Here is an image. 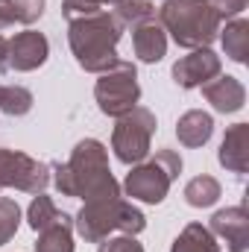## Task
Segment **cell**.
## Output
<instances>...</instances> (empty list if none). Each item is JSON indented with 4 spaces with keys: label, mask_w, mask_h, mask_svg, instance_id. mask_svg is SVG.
<instances>
[{
    "label": "cell",
    "mask_w": 249,
    "mask_h": 252,
    "mask_svg": "<svg viewBox=\"0 0 249 252\" xmlns=\"http://www.w3.org/2000/svg\"><path fill=\"white\" fill-rule=\"evenodd\" d=\"M109 3H112V0H64L62 15L67 18V24H70V21H76V18H85V15H94V12L106 9Z\"/></svg>",
    "instance_id": "d4e9b609"
},
{
    "label": "cell",
    "mask_w": 249,
    "mask_h": 252,
    "mask_svg": "<svg viewBox=\"0 0 249 252\" xmlns=\"http://www.w3.org/2000/svg\"><path fill=\"white\" fill-rule=\"evenodd\" d=\"M97 252H144V247L138 244L135 235H118V238L100 241V250Z\"/></svg>",
    "instance_id": "484cf974"
},
{
    "label": "cell",
    "mask_w": 249,
    "mask_h": 252,
    "mask_svg": "<svg viewBox=\"0 0 249 252\" xmlns=\"http://www.w3.org/2000/svg\"><path fill=\"white\" fill-rule=\"evenodd\" d=\"M21 226V205L12 196H0V247L15 238Z\"/></svg>",
    "instance_id": "603a6c76"
},
{
    "label": "cell",
    "mask_w": 249,
    "mask_h": 252,
    "mask_svg": "<svg viewBox=\"0 0 249 252\" xmlns=\"http://www.w3.org/2000/svg\"><path fill=\"white\" fill-rule=\"evenodd\" d=\"M47 56H50L47 35L35 32V30H27V32H18L15 38H9L6 67L18 70V73H30V70H38L41 64L47 62Z\"/></svg>",
    "instance_id": "9c48e42d"
},
{
    "label": "cell",
    "mask_w": 249,
    "mask_h": 252,
    "mask_svg": "<svg viewBox=\"0 0 249 252\" xmlns=\"http://www.w3.org/2000/svg\"><path fill=\"white\" fill-rule=\"evenodd\" d=\"M220 67H223V62L211 47H199L173 64V82L179 88H202L208 79H214L220 73Z\"/></svg>",
    "instance_id": "8fae6325"
},
{
    "label": "cell",
    "mask_w": 249,
    "mask_h": 252,
    "mask_svg": "<svg viewBox=\"0 0 249 252\" xmlns=\"http://www.w3.org/2000/svg\"><path fill=\"white\" fill-rule=\"evenodd\" d=\"M35 252H73V220L62 214L53 226L41 229Z\"/></svg>",
    "instance_id": "ac0fdd59"
},
{
    "label": "cell",
    "mask_w": 249,
    "mask_h": 252,
    "mask_svg": "<svg viewBox=\"0 0 249 252\" xmlns=\"http://www.w3.org/2000/svg\"><path fill=\"white\" fill-rule=\"evenodd\" d=\"M179 173H182V156L176 150H158L150 161H141L126 173L124 190L132 199L158 205L167 196L170 185L179 179Z\"/></svg>",
    "instance_id": "5b68a950"
},
{
    "label": "cell",
    "mask_w": 249,
    "mask_h": 252,
    "mask_svg": "<svg viewBox=\"0 0 249 252\" xmlns=\"http://www.w3.org/2000/svg\"><path fill=\"white\" fill-rule=\"evenodd\" d=\"M124 35V27L109 9H100L94 15L76 18L67 27V44L76 64L88 73H106L109 67L121 62L118 41Z\"/></svg>",
    "instance_id": "7a4b0ae2"
},
{
    "label": "cell",
    "mask_w": 249,
    "mask_h": 252,
    "mask_svg": "<svg viewBox=\"0 0 249 252\" xmlns=\"http://www.w3.org/2000/svg\"><path fill=\"white\" fill-rule=\"evenodd\" d=\"M208 232L226 244V252H247L249 250V211L247 205H229L214 211Z\"/></svg>",
    "instance_id": "30bf717a"
},
{
    "label": "cell",
    "mask_w": 249,
    "mask_h": 252,
    "mask_svg": "<svg viewBox=\"0 0 249 252\" xmlns=\"http://www.w3.org/2000/svg\"><path fill=\"white\" fill-rule=\"evenodd\" d=\"M15 24H35L44 15V0H6Z\"/></svg>",
    "instance_id": "cb8c5ba5"
},
{
    "label": "cell",
    "mask_w": 249,
    "mask_h": 252,
    "mask_svg": "<svg viewBox=\"0 0 249 252\" xmlns=\"http://www.w3.org/2000/svg\"><path fill=\"white\" fill-rule=\"evenodd\" d=\"M62 214H64V211L56 208V202H53L47 193H35V199H32V202H30V208H27V223H30V229H32V232H41V229L53 226Z\"/></svg>",
    "instance_id": "44dd1931"
},
{
    "label": "cell",
    "mask_w": 249,
    "mask_h": 252,
    "mask_svg": "<svg viewBox=\"0 0 249 252\" xmlns=\"http://www.w3.org/2000/svg\"><path fill=\"white\" fill-rule=\"evenodd\" d=\"M202 97L214 106V112L220 115H235L244 109L247 103V88L238 76H229V73H217L214 79H208L202 85Z\"/></svg>",
    "instance_id": "7c38bea8"
},
{
    "label": "cell",
    "mask_w": 249,
    "mask_h": 252,
    "mask_svg": "<svg viewBox=\"0 0 249 252\" xmlns=\"http://www.w3.org/2000/svg\"><path fill=\"white\" fill-rule=\"evenodd\" d=\"M217 161L226 170L238 173V176L247 173L249 170V124H235L226 129L220 153H217Z\"/></svg>",
    "instance_id": "4fadbf2b"
},
{
    "label": "cell",
    "mask_w": 249,
    "mask_h": 252,
    "mask_svg": "<svg viewBox=\"0 0 249 252\" xmlns=\"http://www.w3.org/2000/svg\"><path fill=\"white\" fill-rule=\"evenodd\" d=\"M47 185H50V164H41L27 153L0 147V190L18 188L35 196L44 193Z\"/></svg>",
    "instance_id": "ba28073f"
},
{
    "label": "cell",
    "mask_w": 249,
    "mask_h": 252,
    "mask_svg": "<svg viewBox=\"0 0 249 252\" xmlns=\"http://www.w3.org/2000/svg\"><path fill=\"white\" fill-rule=\"evenodd\" d=\"M158 24L179 47L187 50L208 47L223 27L208 0H164L158 9Z\"/></svg>",
    "instance_id": "3957f363"
},
{
    "label": "cell",
    "mask_w": 249,
    "mask_h": 252,
    "mask_svg": "<svg viewBox=\"0 0 249 252\" xmlns=\"http://www.w3.org/2000/svg\"><path fill=\"white\" fill-rule=\"evenodd\" d=\"M220 193H223L220 190V182L214 176L202 173V176H193L185 185V202L190 208H211L220 199Z\"/></svg>",
    "instance_id": "d6986e66"
},
{
    "label": "cell",
    "mask_w": 249,
    "mask_h": 252,
    "mask_svg": "<svg viewBox=\"0 0 249 252\" xmlns=\"http://www.w3.org/2000/svg\"><path fill=\"white\" fill-rule=\"evenodd\" d=\"M156 129H158L156 115L150 109H144V106H135L132 112H126L124 118H118V126L112 132L115 158L121 164H132V167L141 164V161H147Z\"/></svg>",
    "instance_id": "8992f818"
},
{
    "label": "cell",
    "mask_w": 249,
    "mask_h": 252,
    "mask_svg": "<svg viewBox=\"0 0 249 252\" xmlns=\"http://www.w3.org/2000/svg\"><path fill=\"white\" fill-rule=\"evenodd\" d=\"M132 50L144 64H156L167 53V32L156 21H144L132 27Z\"/></svg>",
    "instance_id": "5bb4252c"
},
{
    "label": "cell",
    "mask_w": 249,
    "mask_h": 252,
    "mask_svg": "<svg viewBox=\"0 0 249 252\" xmlns=\"http://www.w3.org/2000/svg\"><path fill=\"white\" fill-rule=\"evenodd\" d=\"M211 135H214V118L202 109H190L176 121V138H179L182 147L196 150V147L208 144Z\"/></svg>",
    "instance_id": "9a60e30c"
},
{
    "label": "cell",
    "mask_w": 249,
    "mask_h": 252,
    "mask_svg": "<svg viewBox=\"0 0 249 252\" xmlns=\"http://www.w3.org/2000/svg\"><path fill=\"white\" fill-rule=\"evenodd\" d=\"M94 100H97L100 112L109 115V118H124L126 112H132L141 100V85H138L135 64L121 59L115 67L100 73V79L94 85Z\"/></svg>",
    "instance_id": "52a82bcc"
},
{
    "label": "cell",
    "mask_w": 249,
    "mask_h": 252,
    "mask_svg": "<svg viewBox=\"0 0 249 252\" xmlns=\"http://www.w3.org/2000/svg\"><path fill=\"white\" fill-rule=\"evenodd\" d=\"M208 6L217 12L220 21H232V18H241L244 15L249 0H208Z\"/></svg>",
    "instance_id": "4316f807"
},
{
    "label": "cell",
    "mask_w": 249,
    "mask_h": 252,
    "mask_svg": "<svg viewBox=\"0 0 249 252\" xmlns=\"http://www.w3.org/2000/svg\"><path fill=\"white\" fill-rule=\"evenodd\" d=\"M32 109V91L24 85H0V112L9 118H24Z\"/></svg>",
    "instance_id": "7402d4cb"
},
{
    "label": "cell",
    "mask_w": 249,
    "mask_h": 252,
    "mask_svg": "<svg viewBox=\"0 0 249 252\" xmlns=\"http://www.w3.org/2000/svg\"><path fill=\"white\" fill-rule=\"evenodd\" d=\"M9 27H15V18H12L9 6H6V3H0V35H3Z\"/></svg>",
    "instance_id": "83f0119b"
},
{
    "label": "cell",
    "mask_w": 249,
    "mask_h": 252,
    "mask_svg": "<svg viewBox=\"0 0 249 252\" xmlns=\"http://www.w3.org/2000/svg\"><path fill=\"white\" fill-rule=\"evenodd\" d=\"M50 182L62 196L79 199H106L121 196V185L109 170V150L97 138H85L73 147L67 161L50 164Z\"/></svg>",
    "instance_id": "6da1fadb"
},
{
    "label": "cell",
    "mask_w": 249,
    "mask_h": 252,
    "mask_svg": "<svg viewBox=\"0 0 249 252\" xmlns=\"http://www.w3.org/2000/svg\"><path fill=\"white\" fill-rule=\"evenodd\" d=\"M0 3H6V0H0Z\"/></svg>",
    "instance_id": "f546056e"
},
{
    "label": "cell",
    "mask_w": 249,
    "mask_h": 252,
    "mask_svg": "<svg viewBox=\"0 0 249 252\" xmlns=\"http://www.w3.org/2000/svg\"><path fill=\"white\" fill-rule=\"evenodd\" d=\"M109 12L118 18L121 27H138L144 21H153L156 6L150 0H112L109 3Z\"/></svg>",
    "instance_id": "ffe728a7"
},
{
    "label": "cell",
    "mask_w": 249,
    "mask_h": 252,
    "mask_svg": "<svg viewBox=\"0 0 249 252\" xmlns=\"http://www.w3.org/2000/svg\"><path fill=\"white\" fill-rule=\"evenodd\" d=\"M6 53H9V38L0 35V70H9L6 67Z\"/></svg>",
    "instance_id": "f1b7e54d"
},
{
    "label": "cell",
    "mask_w": 249,
    "mask_h": 252,
    "mask_svg": "<svg viewBox=\"0 0 249 252\" xmlns=\"http://www.w3.org/2000/svg\"><path fill=\"white\" fill-rule=\"evenodd\" d=\"M220 41H223V50L232 62L247 64L249 56V21L247 18H232L226 21V27H220Z\"/></svg>",
    "instance_id": "2e32d148"
},
{
    "label": "cell",
    "mask_w": 249,
    "mask_h": 252,
    "mask_svg": "<svg viewBox=\"0 0 249 252\" xmlns=\"http://www.w3.org/2000/svg\"><path fill=\"white\" fill-rule=\"evenodd\" d=\"M73 229L88 244H100L112 232L141 235L147 229V217L141 208H135L132 202H126L121 196H106V199H88L82 205V211L76 214Z\"/></svg>",
    "instance_id": "277c9868"
},
{
    "label": "cell",
    "mask_w": 249,
    "mask_h": 252,
    "mask_svg": "<svg viewBox=\"0 0 249 252\" xmlns=\"http://www.w3.org/2000/svg\"><path fill=\"white\" fill-rule=\"evenodd\" d=\"M170 252H226V250L217 244V238L208 232V226L187 223L185 229L179 232V238L173 241Z\"/></svg>",
    "instance_id": "e0dca14e"
}]
</instances>
